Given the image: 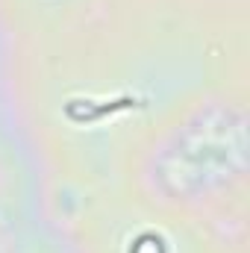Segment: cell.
Segmentation results:
<instances>
[]
</instances>
